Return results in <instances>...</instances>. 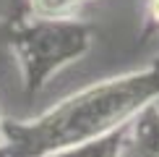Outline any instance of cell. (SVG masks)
<instances>
[{
	"mask_svg": "<svg viewBox=\"0 0 159 157\" xmlns=\"http://www.w3.org/2000/svg\"><path fill=\"white\" fill-rule=\"evenodd\" d=\"M78 3H84V0H78Z\"/></svg>",
	"mask_w": 159,
	"mask_h": 157,
	"instance_id": "cell-8",
	"label": "cell"
},
{
	"mask_svg": "<svg viewBox=\"0 0 159 157\" xmlns=\"http://www.w3.org/2000/svg\"><path fill=\"white\" fill-rule=\"evenodd\" d=\"M0 123H3V115H0Z\"/></svg>",
	"mask_w": 159,
	"mask_h": 157,
	"instance_id": "cell-7",
	"label": "cell"
},
{
	"mask_svg": "<svg viewBox=\"0 0 159 157\" xmlns=\"http://www.w3.org/2000/svg\"><path fill=\"white\" fill-rule=\"evenodd\" d=\"M146 11H149V18L159 26V0H149V3H146Z\"/></svg>",
	"mask_w": 159,
	"mask_h": 157,
	"instance_id": "cell-6",
	"label": "cell"
},
{
	"mask_svg": "<svg viewBox=\"0 0 159 157\" xmlns=\"http://www.w3.org/2000/svg\"><path fill=\"white\" fill-rule=\"evenodd\" d=\"M128 126V123H125ZM117 128L112 134L102 136V139H94V141H86V144H78V147H70V149H63V152L52 155V157H123L125 147H128V131Z\"/></svg>",
	"mask_w": 159,
	"mask_h": 157,
	"instance_id": "cell-4",
	"label": "cell"
},
{
	"mask_svg": "<svg viewBox=\"0 0 159 157\" xmlns=\"http://www.w3.org/2000/svg\"><path fill=\"white\" fill-rule=\"evenodd\" d=\"M29 16L47 18V21H60V18H76L78 0H26Z\"/></svg>",
	"mask_w": 159,
	"mask_h": 157,
	"instance_id": "cell-5",
	"label": "cell"
},
{
	"mask_svg": "<svg viewBox=\"0 0 159 157\" xmlns=\"http://www.w3.org/2000/svg\"><path fill=\"white\" fill-rule=\"evenodd\" d=\"M159 100V60L89 84L26 121L3 118L0 157H52L123 128L141 107Z\"/></svg>",
	"mask_w": 159,
	"mask_h": 157,
	"instance_id": "cell-1",
	"label": "cell"
},
{
	"mask_svg": "<svg viewBox=\"0 0 159 157\" xmlns=\"http://www.w3.org/2000/svg\"><path fill=\"white\" fill-rule=\"evenodd\" d=\"M94 45V26L81 18H21L11 26L8 47L29 94L44 89L65 65L81 60Z\"/></svg>",
	"mask_w": 159,
	"mask_h": 157,
	"instance_id": "cell-2",
	"label": "cell"
},
{
	"mask_svg": "<svg viewBox=\"0 0 159 157\" xmlns=\"http://www.w3.org/2000/svg\"><path fill=\"white\" fill-rule=\"evenodd\" d=\"M128 144L141 152L143 157H159V105L151 102L141 107L128 121Z\"/></svg>",
	"mask_w": 159,
	"mask_h": 157,
	"instance_id": "cell-3",
	"label": "cell"
}]
</instances>
